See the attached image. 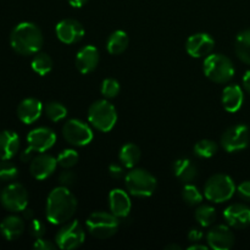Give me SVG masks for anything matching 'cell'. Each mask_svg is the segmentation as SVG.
<instances>
[{
	"label": "cell",
	"instance_id": "39",
	"mask_svg": "<svg viewBox=\"0 0 250 250\" xmlns=\"http://www.w3.org/2000/svg\"><path fill=\"white\" fill-rule=\"evenodd\" d=\"M239 197L243 198L244 200H250V181L242 182L237 188Z\"/></svg>",
	"mask_w": 250,
	"mask_h": 250
},
{
	"label": "cell",
	"instance_id": "21",
	"mask_svg": "<svg viewBox=\"0 0 250 250\" xmlns=\"http://www.w3.org/2000/svg\"><path fill=\"white\" fill-rule=\"evenodd\" d=\"M222 105L229 112H237L244 102V94L238 84H229L222 92Z\"/></svg>",
	"mask_w": 250,
	"mask_h": 250
},
{
	"label": "cell",
	"instance_id": "44",
	"mask_svg": "<svg viewBox=\"0 0 250 250\" xmlns=\"http://www.w3.org/2000/svg\"><path fill=\"white\" fill-rule=\"evenodd\" d=\"M67 1L72 7H82L83 5L87 4L88 0H67Z\"/></svg>",
	"mask_w": 250,
	"mask_h": 250
},
{
	"label": "cell",
	"instance_id": "45",
	"mask_svg": "<svg viewBox=\"0 0 250 250\" xmlns=\"http://www.w3.org/2000/svg\"><path fill=\"white\" fill-rule=\"evenodd\" d=\"M210 247L209 246H204V244H199L197 242V243H193L192 246L188 247V249L189 250H208Z\"/></svg>",
	"mask_w": 250,
	"mask_h": 250
},
{
	"label": "cell",
	"instance_id": "12",
	"mask_svg": "<svg viewBox=\"0 0 250 250\" xmlns=\"http://www.w3.org/2000/svg\"><path fill=\"white\" fill-rule=\"evenodd\" d=\"M56 37L63 44H76L84 37V27L80 21L73 19H65L59 22L55 27Z\"/></svg>",
	"mask_w": 250,
	"mask_h": 250
},
{
	"label": "cell",
	"instance_id": "16",
	"mask_svg": "<svg viewBox=\"0 0 250 250\" xmlns=\"http://www.w3.org/2000/svg\"><path fill=\"white\" fill-rule=\"evenodd\" d=\"M58 160L49 154H38L34 156L29 165V172L36 180H45L50 177L56 170Z\"/></svg>",
	"mask_w": 250,
	"mask_h": 250
},
{
	"label": "cell",
	"instance_id": "19",
	"mask_svg": "<svg viewBox=\"0 0 250 250\" xmlns=\"http://www.w3.org/2000/svg\"><path fill=\"white\" fill-rule=\"evenodd\" d=\"M99 63V51L95 46L85 45L76 55V67L82 75H88L97 68Z\"/></svg>",
	"mask_w": 250,
	"mask_h": 250
},
{
	"label": "cell",
	"instance_id": "13",
	"mask_svg": "<svg viewBox=\"0 0 250 250\" xmlns=\"http://www.w3.org/2000/svg\"><path fill=\"white\" fill-rule=\"evenodd\" d=\"M56 142L55 132L48 127H38L32 129L27 136V143L37 153H44L53 148Z\"/></svg>",
	"mask_w": 250,
	"mask_h": 250
},
{
	"label": "cell",
	"instance_id": "4",
	"mask_svg": "<svg viewBox=\"0 0 250 250\" xmlns=\"http://www.w3.org/2000/svg\"><path fill=\"white\" fill-rule=\"evenodd\" d=\"M88 120L100 132H110L117 122V112L114 105L105 99L97 100L88 109Z\"/></svg>",
	"mask_w": 250,
	"mask_h": 250
},
{
	"label": "cell",
	"instance_id": "34",
	"mask_svg": "<svg viewBox=\"0 0 250 250\" xmlns=\"http://www.w3.org/2000/svg\"><path fill=\"white\" fill-rule=\"evenodd\" d=\"M19 175V170L9 160L0 159V181H14Z\"/></svg>",
	"mask_w": 250,
	"mask_h": 250
},
{
	"label": "cell",
	"instance_id": "43",
	"mask_svg": "<svg viewBox=\"0 0 250 250\" xmlns=\"http://www.w3.org/2000/svg\"><path fill=\"white\" fill-rule=\"evenodd\" d=\"M243 87L244 89L250 94V70L247 71L246 75L243 77Z\"/></svg>",
	"mask_w": 250,
	"mask_h": 250
},
{
	"label": "cell",
	"instance_id": "14",
	"mask_svg": "<svg viewBox=\"0 0 250 250\" xmlns=\"http://www.w3.org/2000/svg\"><path fill=\"white\" fill-rule=\"evenodd\" d=\"M215 46V41L208 33H195L188 38L186 50L192 58L200 59L210 55Z\"/></svg>",
	"mask_w": 250,
	"mask_h": 250
},
{
	"label": "cell",
	"instance_id": "33",
	"mask_svg": "<svg viewBox=\"0 0 250 250\" xmlns=\"http://www.w3.org/2000/svg\"><path fill=\"white\" fill-rule=\"evenodd\" d=\"M58 165L62 168H71L78 163V154L75 149H65L58 156Z\"/></svg>",
	"mask_w": 250,
	"mask_h": 250
},
{
	"label": "cell",
	"instance_id": "42",
	"mask_svg": "<svg viewBox=\"0 0 250 250\" xmlns=\"http://www.w3.org/2000/svg\"><path fill=\"white\" fill-rule=\"evenodd\" d=\"M33 153H34L33 149H31V148H29V146H28V148H27L26 150L22 151L21 155H20V159H21V160L23 161V163H31L32 159L34 158Z\"/></svg>",
	"mask_w": 250,
	"mask_h": 250
},
{
	"label": "cell",
	"instance_id": "35",
	"mask_svg": "<svg viewBox=\"0 0 250 250\" xmlns=\"http://www.w3.org/2000/svg\"><path fill=\"white\" fill-rule=\"evenodd\" d=\"M102 94L106 99L116 98L120 93V83L115 78H106L102 83Z\"/></svg>",
	"mask_w": 250,
	"mask_h": 250
},
{
	"label": "cell",
	"instance_id": "23",
	"mask_svg": "<svg viewBox=\"0 0 250 250\" xmlns=\"http://www.w3.org/2000/svg\"><path fill=\"white\" fill-rule=\"evenodd\" d=\"M173 173L183 183H190L198 177V167L189 158H181L173 163Z\"/></svg>",
	"mask_w": 250,
	"mask_h": 250
},
{
	"label": "cell",
	"instance_id": "9",
	"mask_svg": "<svg viewBox=\"0 0 250 250\" xmlns=\"http://www.w3.org/2000/svg\"><path fill=\"white\" fill-rule=\"evenodd\" d=\"M63 138L75 146H88L93 141V131L85 122L77 119H71L62 127Z\"/></svg>",
	"mask_w": 250,
	"mask_h": 250
},
{
	"label": "cell",
	"instance_id": "20",
	"mask_svg": "<svg viewBox=\"0 0 250 250\" xmlns=\"http://www.w3.org/2000/svg\"><path fill=\"white\" fill-rule=\"evenodd\" d=\"M43 104L36 98H27L22 100L17 107V116L23 124L31 125L36 122L43 114Z\"/></svg>",
	"mask_w": 250,
	"mask_h": 250
},
{
	"label": "cell",
	"instance_id": "30",
	"mask_svg": "<svg viewBox=\"0 0 250 250\" xmlns=\"http://www.w3.org/2000/svg\"><path fill=\"white\" fill-rule=\"evenodd\" d=\"M219 150V146L216 142L211 139H202L194 146V154L198 158L209 159L214 156Z\"/></svg>",
	"mask_w": 250,
	"mask_h": 250
},
{
	"label": "cell",
	"instance_id": "27",
	"mask_svg": "<svg viewBox=\"0 0 250 250\" xmlns=\"http://www.w3.org/2000/svg\"><path fill=\"white\" fill-rule=\"evenodd\" d=\"M141 149L136 144L127 143L120 150L119 159L122 165H124V167L133 168L141 160Z\"/></svg>",
	"mask_w": 250,
	"mask_h": 250
},
{
	"label": "cell",
	"instance_id": "15",
	"mask_svg": "<svg viewBox=\"0 0 250 250\" xmlns=\"http://www.w3.org/2000/svg\"><path fill=\"white\" fill-rule=\"evenodd\" d=\"M208 246L214 250H229L234 244V234L226 225H217L207 234Z\"/></svg>",
	"mask_w": 250,
	"mask_h": 250
},
{
	"label": "cell",
	"instance_id": "7",
	"mask_svg": "<svg viewBox=\"0 0 250 250\" xmlns=\"http://www.w3.org/2000/svg\"><path fill=\"white\" fill-rule=\"evenodd\" d=\"M125 185L131 195L146 198L155 192L156 178L143 168H132L125 177Z\"/></svg>",
	"mask_w": 250,
	"mask_h": 250
},
{
	"label": "cell",
	"instance_id": "10",
	"mask_svg": "<svg viewBox=\"0 0 250 250\" xmlns=\"http://www.w3.org/2000/svg\"><path fill=\"white\" fill-rule=\"evenodd\" d=\"M2 207L12 212L23 211L28 205V193L20 183H11L4 188L0 195Z\"/></svg>",
	"mask_w": 250,
	"mask_h": 250
},
{
	"label": "cell",
	"instance_id": "46",
	"mask_svg": "<svg viewBox=\"0 0 250 250\" xmlns=\"http://www.w3.org/2000/svg\"><path fill=\"white\" fill-rule=\"evenodd\" d=\"M22 212H23V217H24V219L28 220V221H31V220L34 219V217H33V211H32L31 209H27V208H26V209H24Z\"/></svg>",
	"mask_w": 250,
	"mask_h": 250
},
{
	"label": "cell",
	"instance_id": "3",
	"mask_svg": "<svg viewBox=\"0 0 250 250\" xmlns=\"http://www.w3.org/2000/svg\"><path fill=\"white\" fill-rule=\"evenodd\" d=\"M205 76L214 83H229L234 76V66L227 56L222 54H210L203 63Z\"/></svg>",
	"mask_w": 250,
	"mask_h": 250
},
{
	"label": "cell",
	"instance_id": "5",
	"mask_svg": "<svg viewBox=\"0 0 250 250\" xmlns=\"http://www.w3.org/2000/svg\"><path fill=\"white\" fill-rule=\"evenodd\" d=\"M119 225V217L115 216L112 212L106 211L93 212L85 221L88 232L98 239L111 238L114 234H116Z\"/></svg>",
	"mask_w": 250,
	"mask_h": 250
},
{
	"label": "cell",
	"instance_id": "25",
	"mask_svg": "<svg viewBox=\"0 0 250 250\" xmlns=\"http://www.w3.org/2000/svg\"><path fill=\"white\" fill-rule=\"evenodd\" d=\"M128 44L129 39L126 32L117 29V31L112 32L107 38L106 49L111 55H120L126 50Z\"/></svg>",
	"mask_w": 250,
	"mask_h": 250
},
{
	"label": "cell",
	"instance_id": "29",
	"mask_svg": "<svg viewBox=\"0 0 250 250\" xmlns=\"http://www.w3.org/2000/svg\"><path fill=\"white\" fill-rule=\"evenodd\" d=\"M194 217L202 227H209L216 221V210L210 205H200L194 212Z\"/></svg>",
	"mask_w": 250,
	"mask_h": 250
},
{
	"label": "cell",
	"instance_id": "28",
	"mask_svg": "<svg viewBox=\"0 0 250 250\" xmlns=\"http://www.w3.org/2000/svg\"><path fill=\"white\" fill-rule=\"evenodd\" d=\"M32 70L39 76H45L53 70V59L45 53H37L31 62Z\"/></svg>",
	"mask_w": 250,
	"mask_h": 250
},
{
	"label": "cell",
	"instance_id": "41",
	"mask_svg": "<svg viewBox=\"0 0 250 250\" xmlns=\"http://www.w3.org/2000/svg\"><path fill=\"white\" fill-rule=\"evenodd\" d=\"M202 238L203 232L198 229H192L189 231V233H188V239H189V242H192V243H197V242H199Z\"/></svg>",
	"mask_w": 250,
	"mask_h": 250
},
{
	"label": "cell",
	"instance_id": "8",
	"mask_svg": "<svg viewBox=\"0 0 250 250\" xmlns=\"http://www.w3.org/2000/svg\"><path fill=\"white\" fill-rule=\"evenodd\" d=\"M85 238L84 229L78 220L67 221L62 225L55 236L58 248L62 250H72L80 248Z\"/></svg>",
	"mask_w": 250,
	"mask_h": 250
},
{
	"label": "cell",
	"instance_id": "36",
	"mask_svg": "<svg viewBox=\"0 0 250 250\" xmlns=\"http://www.w3.org/2000/svg\"><path fill=\"white\" fill-rule=\"evenodd\" d=\"M29 233L34 238H42L45 234V225L41 221V220L33 219L31 220L29 224Z\"/></svg>",
	"mask_w": 250,
	"mask_h": 250
},
{
	"label": "cell",
	"instance_id": "17",
	"mask_svg": "<svg viewBox=\"0 0 250 250\" xmlns=\"http://www.w3.org/2000/svg\"><path fill=\"white\" fill-rule=\"evenodd\" d=\"M225 221L229 227L242 229L250 226V208L244 204H232L224 211Z\"/></svg>",
	"mask_w": 250,
	"mask_h": 250
},
{
	"label": "cell",
	"instance_id": "18",
	"mask_svg": "<svg viewBox=\"0 0 250 250\" xmlns=\"http://www.w3.org/2000/svg\"><path fill=\"white\" fill-rule=\"evenodd\" d=\"M110 211L119 219H126L132 209V203L128 193L124 189H112L109 194Z\"/></svg>",
	"mask_w": 250,
	"mask_h": 250
},
{
	"label": "cell",
	"instance_id": "31",
	"mask_svg": "<svg viewBox=\"0 0 250 250\" xmlns=\"http://www.w3.org/2000/svg\"><path fill=\"white\" fill-rule=\"evenodd\" d=\"M44 114L50 121L60 122L67 116V109L61 103L51 102L44 106Z\"/></svg>",
	"mask_w": 250,
	"mask_h": 250
},
{
	"label": "cell",
	"instance_id": "38",
	"mask_svg": "<svg viewBox=\"0 0 250 250\" xmlns=\"http://www.w3.org/2000/svg\"><path fill=\"white\" fill-rule=\"evenodd\" d=\"M33 248L37 250H54L58 248V246H56V243L54 244L53 242L48 241V239H44L42 237V238L36 239V242L33 244Z\"/></svg>",
	"mask_w": 250,
	"mask_h": 250
},
{
	"label": "cell",
	"instance_id": "22",
	"mask_svg": "<svg viewBox=\"0 0 250 250\" xmlns=\"http://www.w3.org/2000/svg\"><path fill=\"white\" fill-rule=\"evenodd\" d=\"M20 149V137L14 131L0 132V159L11 160Z\"/></svg>",
	"mask_w": 250,
	"mask_h": 250
},
{
	"label": "cell",
	"instance_id": "32",
	"mask_svg": "<svg viewBox=\"0 0 250 250\" xmlns=\"http://www.w3.org/2000/svg\"><path fill=\"white\" fill-rule=\"evenodd\" d=\"M182 197L185 202L190 207L199 205L203 202L202 192L198 189L197 186L192 185V183H186L182 189Z\"/></svg>",
	"mask_w": 250,
	"mask_h": 250
},
{
	"label": "cell",
	"instance_id": "24",
	"mask_svg": "<svg viewBox=\"0 0 250 250\" xmlns=\"http://www.w3.org/2000/svg\"><path fill=\"white\" fill-rule=\"evenodd\" d=\"M24 231V222L23 220L20 216H7L2 220V222L0 224V232H1L2 237L7 241H15L19 237H21V234Z\"/></svg>",
	"mask_w": 250,
	"mask_h": 250
},
{
	"label": "cell",
	"instance_id": "47",
	"mask_svg": "<svg viewBox=\"0 0 250 250\" xmlns=\"http://www.w3.org/2000/svg\"><path fill=\"white\" fill-rule=\"evenodd\" d=\"M165 250H181V247L177 244H170V246H166Z\"/></svg>",
	"mask_w": 250,
	"mask_h": 250
},
{
	"label": "cell",
	"instance_id": "6",
	"mask_svg": "<svg viewBox=\"0 0 250 250\" xmlns=\"http://www.w3.org/2000/svg\"><path fill=\"white\" fill-rule=\"evenodd\" d=\"M236 193V185L229 175L216 173L207 181L204 186V195L212 203H225Z\"/></svg>",
	"mask_w": 250,
	"mask_h": 250
},
{
	"label": "cell",
	"instance_id": "40",
	"mask_svg": "<svg viewBox=\"0 0 250 250\" xmlns=\"http://www.w3.org/2000/svg\"><path fill=\"white\" fill-rule=\"evenodd\" d=\"M109 173L112 178H115V180H119V178H121L122 176L125 175L124 167H122V166H120L119 164H111V165L109 166Z\"/></svg>",
	"mask_w": 250,
	"mask_h": 250
},
{
	"label": "cell",
	"instance_id": "37",
	"mask_svg": "<svg viewBox=\"0 0 250 250\" xmlns=\"http://www.w3.org/2000/svg\"><path fill=\"white\" fill-rule=\"evenodd\" d=\"M59 182H60L61 186L63 187H71V186L75 185L76 182V173L73 171L68 170V168H65V171L59 175Z\"/></svg>",
	"mask_w": 250,
	"mask_h": 250
},
{
	"label": "cell",
	"instance_id": "2",
	"mask_svg": "<svg viewBox=\"0 0 250 250\" xmlns=\"http://www.w3.org/2000/svg\"><path fill=\"white\" fill-rule=\"evenodd\" d=\"M44 43L43 33L37 24L32 22L19 23L11 32L10 44L20 55H33L42 49Z\"/></svg>",
	"mask_w": 250,
	"mask_h": 250
},
{
	"label": "cell",
	"instance_id": "26",
	"mask_svg": "<svg viewBox=\"0 0 250 250\" xmlns=\"http://www.w3.org/2000/svg\"><path fill=\"white\" fill-rule=\"evenodd\" d=\"M234 51L239 60L250 65V28L239 32L234 42Z\"/></svg>",
	"mask_w": 250,
	"mask_h": 250
},
{
	"label": "cell",
	"instance_id": "11",
	"mask_svg": "<svg viewBox=\"0 0 250 250\" xmlns=\"http://www.w3.org/2000/svg\"><path fill=\"white\" fill-rule=\"evenodd\" d=\"M250 141L249 128L244 125H236L224 132L221 137V146L229 153L243 150L248 146Z\"/></svg>",
	"mask_w": 250,
	"mask_h": 250
},
{
	"label": "cell",
	"instance_id": "1",
	"mask_svg": "<svg viewBox=\"0 0 250 250\" xmlns=\"http://www.w3.org/2000/svg\"><path fill=\"white\" fill-rule=\"evenodd\" d=\"M77 210V199L67 187L54 188L48 195L45 208L46 220L51 225H63L70 221Z\"/></svg>",
	"mask_w": 250,
	"mask_h": 250
}]
</instances>
